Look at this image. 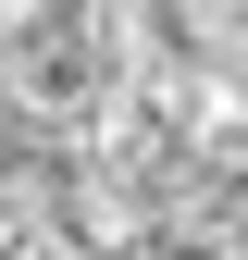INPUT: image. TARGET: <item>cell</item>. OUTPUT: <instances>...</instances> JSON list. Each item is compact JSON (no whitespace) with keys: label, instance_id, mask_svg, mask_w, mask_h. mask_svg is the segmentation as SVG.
Here are the masks:
<instances>
[{"label":"cell","instance_id":"obj_1","mask_svg":"<svg viewBox=\"0 0 248 260\" xmlns=\"http://www.w3.org/2000/svg\"><path fill=\"white\" fill-rule=\"evenodd\" d=\"M112 100H124V62L87 0L75 13H0V112H25V137L75 149Z\"/></svg>","mask_w":248,"mask_h":260},{"label":"cell","instance_id":"obj_2","mask_svg":"<svg viewBox=\"0 0 248 260\" xmlns=\"http://www.w3.org/2000/svg\"><path fill=\"white\" fill-rule=\"evenodd\" d=\"M174 124H186V149H199L211 174L248 186V50L236 62H199V75L174 87Z\"/></svg>","mask_w":248,"mask_h":260},{"label":"cell","instance_id":"obj_3","mask_svg":"<svg viewBox=\"0 0 248 260\" xmlns=\"http://www.w3.org/2000/svg\"><path fill=\"white\" fill-rule=\"evenodd\" d=\"M124 260H199V248H174V236H149V248H124Z\"/></svg>","mask_w":248,"mask_h":260},{"label":"cell","instance_id":"obj_4","mask_svg":"<svg viewBox=\"0 0 248 260\" xmlns=\"http://www.w3.org/2000/svg\"><path fill=\"white\" fill-rule=\"evenodd\" d=\"M0 13H75V0H0Z\"/></svg>","mask_w":248,"mask_h":260},{"label":"cell","instance_id":"obj_5","mask_svg":"<svg viewBox=\"0 0 248 260\" xmlns=\"http://www.w3.org/2000/svg\"><path fill=\"white\" fill-rule=\"evenodd\" d=\"M13 236H25V223H13V211H0V260H13Z\"/></svg>","mask_w":248,"mask_h":260}]
</instances>
